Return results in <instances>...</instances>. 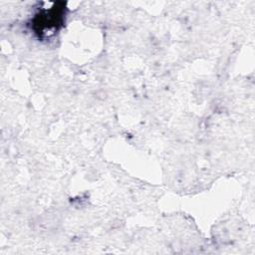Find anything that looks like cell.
<instances>
[{"label": "cell", "instance_id": "1", "mask_svg": "<svg viewBox=\"0 0 255 255\" xmlns=\"http://www.w3.org/2000/svg\"><path fill=\"white\" fill-rule=\"evenodd\" d=\"M65 7H58L54 4L50 9L39 13L34 20V28L36 33L40 36H47L53 34L63 24L65 16Z\"/></svg>", "mask_w": 255, "mask_h": 255}]
</instances>
